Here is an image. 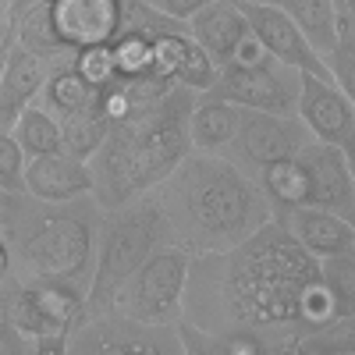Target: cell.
Returning a JSON list of instances; mask_svg holds the SVG:
<instances>
[{
  "label": "cell",
  "instance_id": "obj_1",
  "mask_svg": "<svg viewBox=\"0 0 355 355\" xmlns=\"http://www.w3.org/2000/svg\"><path fill=\"white\" fill-rule=\"evenodd\" d=\"M182 316L210 334H252L266 355H295L338 306L320 259L270 217L234 249L192 256Z\"/></svg>",
  "mask_w": 355,
  "mask_h": 355
},
{
  "label": "cell",
  "instance_id": "obj_2",
  "mask_svg": "<svg viewBox=\"0 0 355 355\" xmlns=\"http://www.w3.org/2000/svg\"><path fill=\"white\" fill-rule=\"evenodd\" d=\"M174 242L199 252H224L274 217L259 178L227 153H185L157 185Z\"/></svg>",
  "mask_w": 355,
  "mask_h": 355
},
{
  "label": "cell",
  "instance_id": "obj_3",
  "mask_svg": "<svg viewBox=\"0 0 355 355\" xmlns=\"http://www.w3.org/2000/svg\"><path fill=\"white\" fill-rule=\"evenodd\" d=\"M100 214L96 196L50 202L25 189L0 192V239L11 252V281H68L89 295Z\"/></svg>",
  "mask_w": 355,
  "mask_h": 355
},
{
  "label": "cell",
  "instance_id": "obj_4",
  "mask_svg": "<svg viewBox=\"0 0 355 355\" xmlns=\"http://www.w3.org/2000/svg\"><path fill=\"white\" fill-rule=\"evenodd\" d=\"M196 96H199L196 89L171 82L142 114L110 128L103 146L89 160L93 196L100 202V210L121 206L142 192L157 189L178 167V160L192 153L189 114H192Z\"/></svg>",
  "mask_w": 355,
  "mask_h": 355
},
{
  "label": "cell",
  "instance_id": "obj_5",
  "mask_svg": "<svg viewBox=\"0 0 355 355\" xmlns=\"http://www.w3.org/2000/svg\"><path fill=\"white\" fill-rule=\"evenodd\" d=\"M171 242H174V234H171V224H167L157 189L103 210L100 231H96V274H93V288L85 295L82 313L107 309L110 295L160 245H171Z\"/></svg>",
  "mask_w": 355,
  "mask_h": 355
},
{
  "label": "cell",
  "instance_id": "obj_6",
  "mask_svg": "<svg viewBox=\"0 0 355 355\" xmlns=\"http://www.w3.org/2000/svg\"><path fill=\"white\" fill-rule=\"evenodd\" d=\"M192 252L178 242L160 245L139 270L110 295L107 309L128 313L146 323H178L185 309V284H189Z\"/></svg>",
  "mask_w": 355,
  "mask_h": 355
},
{
  "label": "cell",
  "instance_id": "obj_7",
  "mask_svg": "<svg viewBox=\"0 0 355 355\" xmlns=\"http://www.w3.org/2000/svg\"><path fill=\"white\" fill-rule=\"evenodd\" d=\"M71 355H182L178 323H146L117 309L82 313L68 334Z\"/></svg>",
  "mask_w": 355,
  "mask_h": 355
},
{
  "label": "cell",
  "instance_id": "obj_8",
  "mask_svg": "<svg viewBox=\"0 0 355 355\" xmlns=\"http://www.w3.org/2000/svg\"><path fill=\"white\" fill-rule=\"evenodd\" d=\"M206 93H217L231 103L252 107V110L295 114L299 110V93H302V71L277 61V57H266L256 68L220 64L217 82L206 89Z\"/></svg>",
  "mask_w": 355,
  "mask_h": 355
},
{
  "label": "cell",
  "instance_id": "obj_9",
  "mask_svg": "<svg viewBox=\"0 0 355 355\" xmlns=\"http://www.w3.org/2000/svg\"><path fill=\"white\" fill-rule=\"evenodd\" d=\"M309 128L302 125L299 114H270V110H252L242 107L239 114V132H234L227 157L242 164L245 171L259 174L266 164L295 157L309 142Z\"/></svg>",
  "mask_w": 355,
  "mask_h": 355
},
{
  "label": "cell",
  "instance_id": "obj_10",
  "mask_svg": "<svg viewBox=\"0 0 355 355\" xmlns=\"http://www.w3.org/2000/svg\"><path fill=\"white\" fill-rule=\"evenodd\" d=\"M295 157L306 171V202L355 224V167L348 153L331 142L309 139Z\"/></svg>",
  "mask_w": 355,
  "mask_h": 355
},
{
  "label": "cell",
  "instance_id": "obj_11",
  "mask_svg": "<svg viewBox=\"0 0 355 355\" xmlns=\"http://www.w3.org/2000/svg\"><path fill=\"white\" fill-rule=\"evenodd\" d=\"M53 36L64 53L110 46L121 36L125 0H46Z\"/></svg>",
  "mask_w": 355,
  "mask_h": 355
},
{
  "label": "cell",
  "instance_id": "obj_12",
  "mask_svg": "<svg viewBox=\"0 0 355 355\" xmlns=\"http://www.w3.org/2000/svg\"><path fill=\"white\" fill-rule=\"evenodd\" d=\"M295 114L302 117V125L316 142H331L345 150L355 167V103L334 78L302 75V93Z\"/></svg>",
  "mask_w": 355,
  "mask_h": 355
},
{
  "label": "cell",
  "instance_id": "obj_13",
  "mask_svg": "<svg viewBox=\"0 0 355 355\" xmlns=\"http://www.w3.org/2000/svg\"><path fill=\"white\" fill-rule=\"evenodd\" d=\"M245 18H249V28L259 36V43L270 50L277 61L299 68L302 75H320V78H334L331 75V64L323 61V53L306 40V33L295 25L284 11H277L274 4L266 0H256V4H242Z\"/></svg>",
  "mask_w": 355,
  "mask_h": 355
},
{
  "label": "cell",
  "instance_id": "obj_14",
  "mask_svg": "<svg viewBox=\"0 0 355 355\" xmlns=\"http://www.w3.org/2000/svg\"><path fill=\"white\" fill-rule=\"evenodd\" d=\"M53 68H57V61H50V57H40L18 43L8 46L4 75H0V132H11L21 110L40 100Z\"/></svg>",
  "mask_w": 355,
  "mask_h": 355
},
{
  "label": "cell",
  "instance_id": "obj_15",
  "mask_svg": "<svg viewBox=\"0 0 355 355\" xmlns=\"http://www.w3.org/2000/svg\"><path fill=\"white\" fill-rule=\"evenodd\" d=\"M274 217L299 239L302 249H309L316 259H327V256H341L355 249V224L331 214V210H320V206H277Z\"/></svg>",
  "mask_w": 355,
  "mask_h": 355
},
{
  "label": "cell",
  "instance_id": "obj_16",
  "mask_svg": "<svg viewBox=\"0 0 355 355\" xmlns=\"http://www.w3.org/2000/svg\"><path fill=\"white\" fill-rule=\"evenodd\" d=\"M25 192H33L36 199H50V202L93 196V171H89V160H78L64 150L46 153V157H28Z\"/></svg>",
  "mask_w": 355,
  "mask_h": 355
},
{
  "label": "cell",
  "instance_id": "obj_17",
  "mask_svg": "<svg viewBox=\"0 0 355 355\" xmlns=\"http://www.w3.org/2000/svg\"><path fill=\"white\" fill-rule=\"evenodd\" d=\"M189 33L220 68L231 61L239 43L249 36V18L242 4H234V0H210L199 15L189 18Z\"/></svg>",
  "mask_w": 355,
  "mask_h": 355
},
{
  "label": "cell",
  "instance_id": "obj_18",
  "mask_svg": "<svg viewBox=\"0 0 355 355\" xmlns=\"http://www.w3.org/2000/svg\"><path fill=\"white\" fill-rule=\"evenodd\" d=\"M242 107L217 93H199L189 114V139L196 153H227V146L239 132Z\"/></svg>",
  "mask_w": 355,
  "mask_h": 355
},
{
  "label": "cell",
  "instance_id": "obj_19",
  "mask_svg": "<svg viewBox=\"0 0 355 355\" xmlns=\"http://www.w3.org/2000/svg\"><path fill=\"white\" fill-rule=\"evenodd\" d=\"M266 4H274L299 25L306 40L323 53V61L334 53L338 36H341V18H345L338 0H266Z\"/></svg>",
  "mask_w": 355,
  "mask_h": 355
},
{
  "label": "cell",
  "instance_id": "obj_20",
  "mask_svg": "<svg viewBox=\"0 0 355 355\" xmlns=\"http://www.w3.org/2000/svg\"><path fill=\"white\" fill-rule=\"evenodd\" d=\"M36 103H43L57 121H64V117H71V114H82V110L96 107V85L78 75L71 57H64V61H57V68L50 71Z\"/></svg>",
  "mask_w": 355,
  "mask_h": 355
},
{
  "label": "cell",
  "instance_id": "obj_21",
  "mask_svg": "<svg viewBox=\"0 0 355 355\" xmlns=\"http://www.w3.org/2000/svg\"><path fill=\"white\" fill-rule=\"evenodd\" d=\"M11 135L25 150V157H46V153H61V121L43 107V103H28L21 117L15 121Z\"/></svg>",
  "mask_w": 355,
  "mask_h": 355
},
{
  "label": "cell",
  "instance_id": "obj_22",
  "mask_svg": "<svg viewBox=\"0 0 355 355\" xmlns=\"http://www.w3.org/2000/svg\"><path fill=\"white\" fill-rule=\"evenodd\" d=\"M256 178H259L266 199L274 202V210L277 206H302L306 202V171H302L299 157H284V160L266 164Z\"/></svg>",
  "mask_w": 355,
  "mask_h": 355
},
{
  "label": "cell",
  "instance_id": "obj_23",
  "mask_svg": "<svg viewBox=\"0 0 355 355\" xmlns=\"http://www.w3.org/2000/svg\"><path fill=\"white\" fill-rule=\"evenodd\" d=\"M110 135V121L93 107V110H82L71 114L61 121V150L78 157V160H93V153L103 146V139Z\"/></svg>",
  "mask_w": 355,
  "mask_h": 355
},
{
  "label": "cell",
  "instance_id": "obj_24",
  "mask_svg": "<svg viewBox=\"0 0 355 355\" xmlns=\"http://www.w3.org/2000/svg\"><path fill=\"white\" fill-rule=\"evenodd\" d=\"M295 355H355V313L334 316L299 341Z\"/></svg>",
  "mask_w": 355,
  "mask_h": 355
},
{
  "label": "cell",
  "instance_id": "obj_25",
  "mask_svg": "<svg viewBox=\"0 0 355 355\" xmlns=\"http://www.w3.org/2000/svg\"><path fill=\"white\" fill-rule=\"evenodd\" d=\"M117 78H157L153 75V40L139 33H121L110 43Z\"/></svg>",
  "mask_w": 355,
  "mask_h": 355
},
{
  "label": "cell",
  "instance_id": "obj_26",
  "mask_svg": "<svg viewBox=\"0 0 355 355\" xmlns=\"http://www.w3.org/2000/svg\"><path fill=\"white\" fill-rule=\"evenodd\" d=\"M320 270H323V281H327V288L334 295L338 316L355 313V252L320 259Z\"/></svg>",
  "mask_w": 355,
  "mask_h": 355
},
{
  "label": "cell",
  "instance_id": "obj_27",
  "mask_svg": "<svg viewBox=\"0 0 355 355\" xmlns=\"http://www.w3.org/2000/svg\"><path fill=\"white\" fill-rule=\"evenodd\" d=\"M327 64H331L334 82L345 89L348 100L355 103V15L341 18V36H338L334 53L327 57Z\"/></svg>",
  "mask_w": 355,
  "mask_h": 355
},
{
  "label": "cell",
  "instance_id": "obj_28",
  "mask_svg": "<svg viewBox=\"0 0 355 355\" xmlns=\"http://www.w3.org/2000/svg\"><path fill=\"white\" fill-rule=\"evenodd\" d=\"M25 150L11 132H0V192H21L25 189Z\"/></svg>",
  "mask_w": 355,
  "mask_h": 355
},
{
  "label": "cell",
  "instance_id": "obj_29",
  "mask_svg": "<svg viewBox=\"0 0 355 355\" xmlns=\"http://www.w3.org/2000/svg\"><path fill=\"white\" fill-rule=\"evenodd\" d=\"M71 64L78 68V75H82V78H89L96 89H100V85H107L110 78H117V68H114V53H110V46L78 50V53L71 57Z\"/></svg>",
  "mask_w": 355,
  "mask_h": 355
},
{
  "label": "cell",
  "instance_id": "obj_30",
  "mask_svg": "<svg viewBox=\"0 0 355 355\" xmlns=\"http://www.w3.org/2000/svg\"><path fill=\"white\" fill-rule=\"evenodd\" d=\"M146 4L171 15V18H178V21H189L192 15H199L206 4H210V0H146Z\"/></svg>",
  "mask_w": 355,
  "mask_h": 355
},
{
  "label": "cell",
  "instance_id": "obj_31",
  "mask_svg": "<svg viewBox=\"0 0 355 355\" xmlns=\"http://www.w3.org/2000/svg\"><path fill=\"white\" fill-rule=\"evenodd\" d=\"M15 43V15H11V0H0V50H8Z\"/></svg>",
  "mask_w": 355,
  "mask_h": 355
},
{
  "label": "cell",
  "instance_id": "obj_32",
  "mask_svg": "<svg viewBox=\"0 0 355 355\" xmlns=\"http://www.w3.org/2000/svg\"><path fill=\"white\" fill-rule=\"evenodd\" d=\"M11 277V252H8V242L0 239V281Z\"/></svg>",
  "mask_w": 355,
  "mask_h": 355
},
{
  "label": "cell",
  "instance_id": "obj_33",
  "mask_svg": "<svg viewBox=\"0 0 355 355\" xmlns=\"http://www.w3.org/2000/svg\"><path fill=\"white\" fill-rule=\"evenodd\" d=\"M33 4H40V0H11V15L18 18L21 11H28V8H33Z\"/></svg>",
  "mask_w": 355,
  "mask_h": 355
},
{
  "label": "cell",
  "instance_id": "obj_34",
  "mask_svg": "<svg viewBox=\"0 0 355 355\" xmlns=\"http://www.w3.org/2000/svg\"><path fill=\"white\" fill-rule=\"evenodd\" d=\"M345 8H348V15H355V0H345Z\"/></svg>",
  "mask_w": 355,
  "mask_h": 355
},
{
  "label": "cell",
  "instance_id": "obj_35",
  "mask_svg": "<svg viewBox=\"0 0 355 355\" xmlns=\"http://www.w3.org/2000/svg\"><path fill=\"white\" fill-rule=\"evenodd\" d=\"M234 4H256V0H234Z\"/></svg>",
  "mask_w": 355,
  "mask_h": 355
},
{
  "label": "cell",
  "instance_id": "obj_36",
  "mask_svg": "<svg viewBox=\"0 0 355 355\" xmlns=\"http://www.w3.org/2000/svg\"><path fill=\"white\" fill-rule=\"evenodd\" d=\"M338 4H341V11H345V15H348V8H345V0H338Z\"/></svg>",
  "mask_w": 355,
  "mask_h": 355
},
{
  "label": "cell",
  "instance_id": "obj_37",
  "mask_svg": "<svg viewBox=\"0 0 355 355\" xmlns=\"http://www.w3.org/2000/svg\"><path fill=\"white\" fill-rule=\"evenodd\" d=\"M352 252H355V249H352Z\"/></svg>",
  "mask_w": 355,
  "mask_h": 355
}]
</instances>
